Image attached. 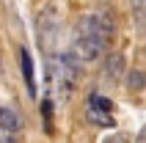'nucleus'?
Instances as JSON below:
<instances>
[{"label":"nucleus","mask_w":146,"mask_h":143,"mask_svg":"<svg viewBox=\"0 0 146 143\" xmlns=\"http://www.w3.org/2000/svg\"><path fill=\"white\" fill-rule=\"evenodd\" d=\"M86 116L88 121H94L97 127H113V102L102 94H91L86 102Z\"/></svg>","instance_id":"nucleus-2"},{"label":"nucleus","mask_w":146,"mask_h":143,"mask_svg":"<svg viewBox=\"0 0 146 143\" xmlns=\"http://www.w3.org/2000/svg\"><path fill=\"white\" fill-rule=\"evenodd\" d=\"M19 64H22V74H25V83H28V94L36 96V80H33V58L28 50H19Z\"/></svg>","instance_id":"nucleus-3"},{"label":"nucleus","mask_w":146,"mask_h":143,"mask_svg":"<svg viewBox=\"0 0 146 143\" xmlns=\"http://www.w3.org/2000/svg\"><path fill=\"white\" fill-rule=\"evenodd\" d=\"M130 77H132V80H130L132 88H141V85H143V74H141V72H132Z\"/></svg>","instance_id":"nucleus-5"},{"label":"nucleus","mask_w":146,"mask_h":143,"mask_svg":"<svg viewBox=\"0 0 146 143\" xmlns=\"http://www.w3.org/2000/svg\"><path fill=\"white\" fill-rule=\"evenodd\" d=\"M113 41V22L105 14H91L77 25V39H74V50L77 55L86 61H94L110 47Z\"/></svg>","instance_id":"nucleus-1"},{"label":"nucleus","mask_w":146,"mask_h":143,"mask_svg":"<svg viewBox=\"0 0 146 143\" xmlns=\"http://www.w3.org/2000/svg\"><path fill=\"white\" fill-rule=\"evenodd\" d=\"M0 129L3 132H19L22 129V119L8 107H0Z\"/></svg>","instance_id":"nucleus-4"}]
</instances>
